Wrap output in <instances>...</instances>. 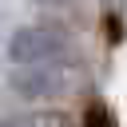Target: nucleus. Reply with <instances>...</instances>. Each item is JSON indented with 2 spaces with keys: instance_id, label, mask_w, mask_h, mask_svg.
<instances>
[{
  "instance_id": "1",
  "label": "nucleus",
  "mask_w": 127,
  "mask_h": 127,
  "mask_svg": "<svg viewBox=\"0 0 127 127\" xmlns=\"http://www.w3.org/2000/svg\"><path fill=\"white\" fill-rule=\"evenodd\" d=\"M75 52L71 36L52 24H20L8 36V60L16 67H44V64H67Z\"/></svg>"
},
{
  "instance_id": "2",
  "label": "nucleus",
  "mask_w": 127,
  "mask_h": 127,
  "mask_svg": "<svg viewBox=\"0 0 127 127\" xmlns=\"http://www.w3.org/2000/svg\"><path fill=\"white\" fill-rule=\"evenodd\" d=\"M8 87L20 99L32 103H52V99H67L83 87V67L79 64H44V67H16L8 75Z\"/></svg>"
},
{
  "instance_id": "3",
  "label": "nucleus",
  "mask_w": 127,
  "mask_h": 127,
  "mask_svg": "<svg viewBox=\"0 0 127 127\" xmlns=\"http://www.w3.org/2000/svg\"><path fill=\"white\" fill-rule=\"evenodd\" d=\"M0 127H71V115L60 111V107H32V111L4 115Z\"/></svg>"
},
{
  "instance_id": "4",
  "label": "nucleus",
  "mask_w": 127,
  "mask_h": 127,
  "mask_svg": "<svg viewBox=\"0 0 127 127\" xmlns=\"http://www.w3.org/2000/svg\"><path fill=\"white\" fill-rule=\"evenodd\" d=\"M87 127H111V115H107L103 103H95V107L87 111Z\"/></svg>"
},
{
  "instance_id": "5",
  "label": "nucleus",
  "mask_w": 127,
  "mask_h": 127,
  "mask_svg": "<svg viewBox=\"0 0 127 127\" xmlns=\"http://www.w3.org/2000/svg\"><path fill=\"white\" fill-rule=\"evenodd\" d=\"M36 4H75V0H36ZM107 4H127V0H107Z\"/></svg>"
}]
</instances>
